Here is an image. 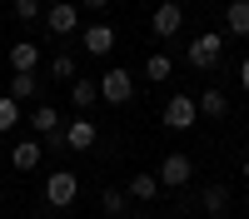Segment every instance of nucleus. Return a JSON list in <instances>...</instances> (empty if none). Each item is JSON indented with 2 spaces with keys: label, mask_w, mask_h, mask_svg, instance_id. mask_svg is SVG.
Listing matches in <instances>:
<instances>
[{
  "label": "nucleus",
  "mask_w": 249,
  "mask_h": 219,
  "mask_svg": "<svg viewBox=\"0 0 249 219\" xmlns=\"http://www.w3.org/2000/svg\"><path fill=\"white\" fill-rule=\"evenodd\" d=\"M219 50H224V40H219L214 30H199V35L190 40V50H184V60H190L195 70H214V65H219Z\"/></svg>",
  "instance_id": "f257e3e1"
},
{
  "label": "nucleus",
  "mask_w": 249,
  "mask_h": 219,
  "mask_svg": "<svg viewBox=\"0 0 249 219\" xmlns=\"http://www.w3.org/2000/svg\"><path fill=\"white\" fill-rule=\"evenodd\" d=\"M100 100H110L115 110L124 105V100H135V80H130V70H124V65H115V70L100 75Z\"/></svg>",
  "instance_id": "f03ea898"
},
{
  "label": "nucleus",
  "mask_w": 249,
  "mask_h": 219,
  "mask_svg": "<svg viewBox=\"0 0 249 219\" xmlns=\"http://www.w3.org/2000/svg\"><path fill=\"white\" fill-rule=\"evenodd\" d=\"M75 194H80V174H70V169H55V174L45 179V204L65 209V204H75Z\"/></svg>",
  "instance_id": "7ed1b4c3"
},
{
  "label": "nucleus",
  "mask_w": 249,
  "mask_h": 219,
  "mask_svg": "<svg viewBox=\"0 0 249 219\" xmlns=\"http://www.w3.org/2000/svg\"><path fill=\"white\" fill-rule=\"evenodd\" d=\"M190 179H195V159L190 154H164L160 159V185L164 189H184Z\"/></svg>",
  "instance_id": "20e7f679"
},
{
  "label": "nucleus",
  "mask_w": 249,
  "mask_h": 219,
  "mask_svg": "<svg viewBox=\"0 0 249 219\" xmlns=\"http://www.w3.org/2000/svg\"><path fill=\"white\" fill-rule=\"evenodd\" d=\"M164 125H170V130H190L195 125V119H199V105H195V95H170V100H164Z\"/></svg>",
  "instance_id": "39448f33"
},
{
  "label": "nucleus",
  "mask_w": 249,
  "mask_h": 219,
  "mask_svg": "<svg viewBox=\"0 0 249 219\" xmlns=\"http://www.w3.org/2000/svg\"><path fill=\"white\" fill-rule=\"evenodd\" d=\"M179 25H184V10L175 5V0H160V5H155V15H150V30H155L160 40H170Z\"/></svg>",
  "instance_id": "423d86ee"
},
{
  "label": "nucleus",
  "mask_w": 249,
  "mask_h": 219,
  "mask_svg": "<svg viewBox=\"0 0 249 219\" xmlns=\"http://www.w3.org/2000/svg\"><path fill=\"white\" fill-rule=\"evenodd\" d=\"M45 25L55 35H75L80 30V5H70V0H55V5L45 10Z\"/></svg>",
  "instance_id": "0eeeda50"
},
{
  "label": "nucleus",
  "mask_w": 249,
  "mask_h": 219,
  "mask_svg": "<svg viewBox=\"0 0 249 219\" xmlns=\"http://www.w3.org/2000/svg\"><path fill=\"white\" fill-rule=\"evenodd\" d=\"M60 135H65V145H70V150H90V145H95V139H100V130L90 125V119H85V115H75V119H70V125H65V130H60Z\"/></svg>",
  "instance_id": "6e6552de"
},
{
  "label": "nucleus",
  "mask_w": 249,
  "mask_h": 219,
  "mask_svg": "<svg viewBox=\"0 0 249 219\" xmlns=\"http://www.w3.org/2000/svg\"><path fill=\"white\" fill-rule=\"evenodd\" d=\"M10 65H15V75H35L40 45H35V40H15V45H10Z\"/></svg>",
  "instance_id": "1a4fd4ad"
},
{
  "label": "nucleus",
  "mask_w": 249,
  "mask_h": 219,
  "mask_svg": "<svg viewBox=\"0 0 249 219\" xmlns=\"http://www.w3.org/2000/svg\"><path fill=\"white\" fill-rule=\"evenodd\" d=\"M30 130L45 135V139L60 135V130H65V125H60V110H55V105H35V110H30Z\"/></svg>",
  "instance_id": "9d476101"
},
{
  "label": "nucleus",
  "mask_w": 249,
  "mask_h": 219,
  "mask_svg": "<svg viewBox=\"0 0 249 219\" xmlns=\"http://www.w3.org/2000/svg\"><path fill=\"white\" fill-rule=\"evenodd\" d=\"M115 50V30L110 25H90L85 30V55H110Z\"/></svg>",
  "instance_id": "9b49d317"
},
{
  "label": "nucleus",
  "mask_w": 249,
  "mask_h": 219,
  "mask_svg": "<svg viewBox=\"0 0 249 219\" xmlns=\"http://www.w3.org/2000/svg\"><path fill=\"white\" fill-rule=\"evenodd\" d=\"M95 100H100V80H85V75H80L75 85H70V105H75V110H90Z\"/></svg>",
  "instance_id": "f8f14e48"
},
{
  "label": "nucleus",
  "mask_w": 249,
  "mask_h": 219,
  "mask_svg": "<svg viewBox=\"0 0 249 219\" xmlns=\"http://www.w3.org/2000/svg\"><path fill=\"white\" fill-rule=\"evenodd\" d=\"M10 165L15 169H35L40 165V139H20V145L10 150Z\"/></svg>",
  "instance_id": "ddd939ff"
},
{
  "label": "nucleus",
  "mask_w": 249,
  "mask_h": 219,
  "mask_svg": "<svg viewBox=\"0 0 249 219\" xmlns=\"http://www.w3.org/2000/svg\"><path fill=\"white\" fill-rule=\"evenodd\" d=\"M195 105H199V115H210V119H224V115H230V100H224V90H204Z\"/></svg>",
  "instance_id": "4468645a"
},
{
  "label": "nucleus",
  "mask_w": 249,
  "mask_h": 219,
  "mask_svg": "<svg viewBox=\"0 0 249 219\" xmlns=\"http://www.w3.org/2000/svg\"><path fill=\"white\" fill-rule=\"evenodd\" d=\"M224 25H230V35H249V0H234L224 10Z\"/></svg>",
  "instance_id": "2eb2a0df"
},
{
  "label": "nucleus",
  "mask_w": 249,
  "mask_h": 219,
  "mask_svg": "<svg viewBox=\"0 0 249 219\" xmlns=\"http://www.w3.org/2000/svg\"><path fill=\"white\" fill-rule=\"evenodd\" d=\"M170 75H175V60H170V55H150V60H144V80H155V85H164Z\"/></svg>",
  "instance_id": "dca6fc26"
},
{
  "label": "nucleus",
  "mask_w": 249,
  "mask_h": 219,
  "mask_svg": "<svg viewBox=\"0 0 249 219\" xmlns=\"http://www.w3.org/2000/svg\"><path fill=\"white\" fill-rule=\"evenodd\" d=\"M224 204H230V189H224V185H210V189H204V219H210V214H224Z\"/></svg>",
  "instance_id": "f3484780"
},
{
  "label": "nucleus",
  "mask_w": 249,
  "mask_h": 219,
  "mask_svg": "<svg viewBox=\"0 0 249 219\" xmlns=\"http://www.w3.org/2000/svg\"><path fill=\"white\" fill-rule=\"evenodd\" d=\"M35 90H40L35 75H10V100H15V105H20V100H30Z\"/></svg>",
  "instance_id": "a211bd4d"
},
{
  "label": "nucleus",
  "mask_w": 249,
  "mask_h": 219,
  "mask_svg": "<svg viewBox=\"0 0 249 219\" xmlns=\"http://www.w3.org/2000/svg\"><path fill=\"white\" fill-rule=\"evenodd\" d=\"M130 194H135V199H155V194H160V174H135V179H130Z\"/></svg>",
  "instance_id": "6ab92c4d"
},
{
  "label": "nucleus",
  "mask_w": 249,
  "mask_h": 219,
  "mask_svg": "<svg viewBox=\"0 0 249 219\" xmlns=\"http://www.w3.org/2000/svg\"><path fill=\"white\" fill-rule=\"evenodd\" d=\"M15 125H20V105L10 95H0V130H15Z\"/></svg>",
  "instance_id": "aec40b11"
},
{
  "label": "nucleus",
  "mask_w": 249,
  "mask_h": 219,
  "mask_svg": "<svg viewBox=\"0 0 249 219\" xmlns=\"http://www.w3.org/2000/svg\"><path fill=\"white\" fill-rule=\"evenodd\" d=\"M50 75L55 80H75V55H55L50 60Z\"/></svg>",
  "instance_id": "412c9836"
},
{
  "label": "nucleus",
  "mask_w": 249,
  "mask_h": 219,
  "mask_svg": "<svg viewBox=\"0 0 249 219\" xmlns=\"http://www.w3.org/2000/svg\"><path fill=\"white\" fill-rule=\"evenodd\" d=\"M15 20H40V0H15Z\"/></svg>",
  "instance_id": "4be33fe9"
},
{
  "label": "nucleus",
  "mask_w": 249,
  "mask_h": 219,
  "mask_svg": "<svg viewBox=\"0 0 249 219\" xmlns=\"http://www.w3.org/2000/svg\"><path fill=\"white\" fill-rule=\"evenodd\" d=\"M100 204H105V214H124V194H120V189H105V194H100Z\"/></svg>",
  "instance_id": "5701e85b"
},
{
  "label": "nucleus",
  "mask_w": 249,
  "mask_h": 219,
  "mask_svg": "<svg viewBox=\"0 0 249 219\" xmlns=\"http://www.w3.org/2000/svg\"><path fill=\"white\" fill-rule=\"evenodd\" d=\"M239 85H244V95H249V55L239 60Z\"/></svg>",
  "instance_id": "b1692460"
},
{
  "label": "nucleus",
  "mask_w": 249,
  "mask_h": 219,
  "mask_svg": "<svg viewBox=\"0 0 249 219\" xmlns=\"http://www.w3.org/2000/svg\"><path fill=\"white\" fill-rule=\"evenodd\" d=\"M80 5H85V10H105L110 0H80Z\"/></svg>",
  "instance_id": "393cba45"
},
{
  "label": "nucleus",
  "mask_w": 249,
  "mask_h": 219,
  "mask_svg": "<svg viewBox=\"0 0 249 219\" xmlns=\"http://www.w3.org/2000/svg\"><path fill=\"white\" fill-rule=\"evenodd\" d=\"M239 179H244V185H249V159H244V165H239Z\"/></svg>",
  "instance_id": "a878e982"
},
{
  "label": "nucleus",
  "mask_w": 249,
  "mask_h": 219,
  "mask_svg": "<svg viewBox=\"0 0 249 219\" xmlns=\"http://www.w3.org/2000/svg\"><path fill=\"white\" fill-rule=\"evenodd\" d=\"M190 219H204V214H190Z\"/></svg>",
  "instance_id": "bb28decb"
},
{
  "label": "nucleus",
  "mask_w": 249,
  "mask_h": 219,
  "mask_svg": "<svg viewBox=\"0 0 249 219\" xmlns=\"http://www.w3.org/2000/svg\"><path fill=\"white\" fill-rule=\"evenodd\" d=\"M140 219H150V214H140Z\"/></svg>",
  "instance_id": "cd10ccee"
}]
</instances>
